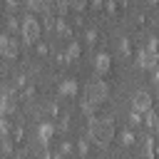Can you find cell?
I'll return each instance as SVG.
<instances>
[{
    "label": "cell",
    "mask_w": 159,
    "mask_h": 159,
    "mask_svg": "<svg viewBox=\"0 0 159 159\" xmlns=\"http://www.w3.org/2000/svg\"><path fill=\"white\" fill-rule=\"evenodd\" d=\"M87 137H89V142H94L97 147H107V144L114 139V122H112L109 117H89Z\"/></svg>",
    "instance_id": "6da1fadb"
},
{
    "label": "cell",
    "mask_w": 159,
    "mask_h": 159,
    "mask_svg": "<svg viewBox=\"0 0 159 159\" xmlns=\"http://www.w3.org/2000/svg\"><path fill=\"white\" fill-rule=\"evenodd\" d=\"M107 94H109V87H107V82L104 80H92V82H87L84 84V94H82V109L87 112V114H92L104 99H107Z\"/></svg>",
    "instance_id": "7a4b0ae2"
},
{
    "label": "cell",
    "mask_w": 159,
    "mask_h": 159,
    "mask_svg": "<svg viewBox=\"0 0 159 159\" xmlns=\"http://www.w3.org/2000/svg\"><path fill=\"white\" fill-rule=\"evenodd\" d=\"M40 20L35 17V15H25L22 17V25H20V35H22V40L27 42V45H32V42H37L40 40Z\"/></svg>",
    "instance_id": "3957f363"
},
{
    "label": "cell",
    "mask_w": 159,
    "mask_h": 159,
    "mask_svg": "<svg viewBox=\"0 0 159 159\" xmlns=\"http://www.w3.org/2000/svg\"><path fill=\"white\" fill-rule=\"evenodd\" d=\"M17 52H20L17 40H15V37H10V35H5V32H0V57L12 60V57H17Z\"/></svg>",
    "instance_id": "277c9868"
},
{
    "label": "cell",
    "mask_w": 159,
    "mask_h": 159,
    "mask_svg": "<svg viewBox=\"0 0 159 159\" xmlns=\"http://www.w3.org/2000/svg\"><path fill=\"white\" fill-rule=\"evenodd\" d=\"M132 107H134V112H137L139 117L147 114V112L152 109V97H149V92H144V89L134 92V97H132Z\"/></svg>",
    "instance_id": "5b68a950"
},
{
    "label": "cell",
    "mask_w": 159,
    "mask_h": 159,
    "mask_svg": "<svg viewBox=\"0 0 159 159\" xmlns=\"http://www.w3.org/2000/svg\"><path fill=\"white\" fill-rule=\"evenodd\" d=\"M137 62H139V67L154 70V67H157V52L149 50V47H147V50H139V60H137Z\"/></svg>",
    "instance_id": "8992f818"
},
{
    "label": "cell",
    "mask_w": 159,
    "mask_h": 159,
    "mask_svg": "<svg viewBox=\"0 0 159 159\" xmlns=\"http://www.w3.org/2000/svg\"><path fill=\"white\" fill-rule=\"evenodd\" d=\"M94 70H97L99 75H104V72L109 70V55H104V52L97 55V57H94Z\"/></svg>",
    "instance_id": "52a82bcc"
},
{
    "label": "cell",
    "mask_w": 159,
    "mask_h": 159,
    "mask_svg": "<svg viewBox=\"0 0 159 159\" xmlns=\"http://www.w3.org/2000/svg\"><path fill=\"white\" fill-rule=\"evenodd\" d=\"M15 109V99H12V94L7 92V94H2L0 97V112L2 114H7V112H12Z\"/></svg>",
    "instance_id": "ba28073f"
},
{
    "label": "cell",
    "mask_w": 159,
    "mask_h": 159,
    "mask_svg": "<svg viewBox=\"0 0 159 159\" xmlns=\"http://www.w3.org/2000/svg\"><path fill=\"white\" fill-rule=\"evenodd\" d=\"M77 92V82L75 80H67L65 84H60V94H65V97H72Z\"/></svg>",
    "instance_id": "9c48e42d"
},
{
    "label": "cell",
    "mask_w": 159,
    "mask_h": 159,
    "mask_svg": "<svg viewBox=\"0 0 159 159\" xmlns=\"http://www.w3.org/2000/svg\"><path fill=\"white\" fill-rule=\"evenodd\" d=\"M52 132H55V127H52V124H42V127H40V139H42V142H50Z\"/></svg>",
    "instance_id": "30bf717a"
},
{
    "label": "cell",
    "mask_w": 159,
    "mask_h": 159,
    "mask_svg": "<svg viewBox=\"0 0 159 159\" xmlns=\"http://www.w3.org/2000/svg\"><path fill=\"white\" fill-rule=\"evenodd\" d=\"M147 127H152V129H157V114H154L152 109L147 112Z\"/></svg>",
    "instance_id": "8fae6325"
},
{
    "label": "cell",
    "mask_w": 159,
    "mask_h": 159,
    "mask_svg": "<svg viewBox=\"0 0 159 159\" xmlns=\"http://www.w3.org/2000/svg\"><path fill=\"white\" fill-rule=\"evenodd\" d=\"M122 144H127V147H129V144H134V134H132L129 129H127V132L122 134Z\"/></svg>",
    "instance_id": "7c38bea8"
},
{
    "label": "cell",
    "mask_w": 159,
    "mask_h": 159,
    "mask_svg": "<svg viewBox=\"0 0 159 159\" xmlns=\"http://www.w3.org/2000/svg\"><path fill=\"white\" fill-rule=\"evenodd\" d=\"M77 55H80V45H77V42H72V45H70V50H67V57H77Z\"/></svg>",
    "instance_id": "4fadbf2b"
},
{
    "label": "cell",
    "mask_w": 159,
    "mask_h": 159,
    "mask_svg": "<svg viewBox=\"0 0 159 159\" xmlns=\"http://www.w3.org/2000/svg\"><path fill=\"white\" fill-rule=\"evenodd\" d=\"M147 157H154V139L147 137Z\"/></svg>",
    "instance_id": "5bb4252c"
},
{
    "label": "cell",
    "mask_w": 159,
    "mask_h": 159,
    "mask_svg": "<svg viewBox=\"0 0 159 159\" xmlns=\"http://www.w3.org/2000/svg\"><path fill=\"white\" fill-rule=\"evenodd\" d=\"M129 124H132V127H137V124H142V117H139L137 112H132V117H129Z\"/></svg>",
    "instance_id": "9a60e30c"
},
{
    "label": "cell",
    "mask_w": 159,
    "mask_h": 159,
    "mask_svg": "<svg viewBox=\"0 0 159 159\" xmlns=\"http://www.w3.org/2000/svg\"><path fill=\"white\" fill-rule=\"evenodd\" d=\"M94 37H97V32H94V30H89V32H87V40H89V42H94Z\"/></svg>",
    "instance_id": "2e32d148"
},
{
    "label": "cell",
    "mask_w": 159,
    "mask_h": 159,
    "mask_svg": "<svg viewBox=\"0 0 159 159\" xmlns=\"http://www.w3.org/2000/svg\"><path fill=\"white\" fill-rule=\"evenodd\" d=\"M52 159H65V157H62V154H57V157H52Z\"/></svg>",
    "instance_id": "e0dca14e"
}]
</instances>
